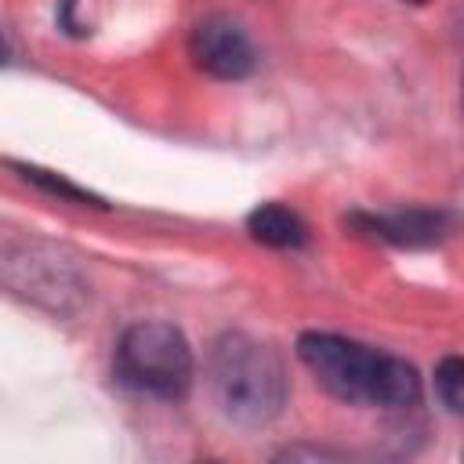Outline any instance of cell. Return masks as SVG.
<instances>
[{
  "label": "cell",
  "mask_w": 464,
  "mask_h": 464,
  "mask_svg": "<svg viewBox=\"0 0 464 464\" xmlns=\"http://www.w3.org/2000/svg\"><path fill=\"white\" fill-rule=\"evenodd\" d=\"M297 359L341 402L406 410L420 399V377L406 359L348 341L341 334H319V330L301 334Z\"/></svg>",
  "instance_id": "obj_1"
},
{
  "label": "cell",
  "mask_w": 464,
  "mask_h": 464,
  "mask_svg": "<svg viewBox=\"0 0 464 464\" xmlns=\"http://www.w3.org/2000/svg\"><path fill=\"white\" fill-rule=\"evenodd\" d=\"M210 388L228 420L261 428L283 413L290 381L272 344L250 334H221L210 344Z\"/></svg>",
  "instance_id": "obj_2"
},
{
  "label": "cell",
  "mask_w": 464,
  "mask_h": 464,
  "mask_svg": "<svg viewBox=\"0 0 464 464\" xmlns=\"http://www.w3.org/2000/svg\"><path fill=\"white\" fill-rule=\"evenodd\" d=\"M192 348L170 323L149 319L123 330L116 344V377L156 399H181L192 384Z\"/></svg>",
  "instance_id": "obj_3"
},
{
  "label": "cell",
  "mask_w": 464,
  "mask_h": 464,
  "mask_svg": "<svg viewBox=\"0 0 464 464\" xmlns=\"http://www.w3.org/2000/svg\"><path fill=\"white\" fill-rule=\"evenodd\" d=\"M0 283L54 312H65L69 297L83 294L76 272L62 257L36 254L33 246H0Z\"/></svg>",
  "instance_id": "obj_4"
},
{
  "label": "cell",
  "mask_w": 464,
  "mask_h": 464,
  "mask_svg": "<svg viewBox=\"0 0 464 464\" xmlns=\"http://www.w3.org/2000/svg\"><path fill=\"white\" fill-rule=\"evenodd\" d=\"M188 54L207 76L218 80H243L254 69V44L246 29L225 14H210L196 22L188 36Z\"/></svg>",
  "instance_id": "obj_5"
},
{
  "label": "cell",
  "mask_w": 464,
  "mask_h": 464,
  "mask_svg": "<svg viewBox=\"0 0 464 464\" xmlns=\"http://www.w3.org/2000/svg\"><path fill=\"white\" fill-rule=\"evenodd\" d=\"M352 225H359L366 236L392 243V246H435L450 232L446 210H395V214H355Z\"/></svg>",
  "instance_id": "obj_6"
},
{
  "label": "cell",
  "mask_w": 464,
  "mask_h": 464,
  "mask_svg": "<svg viewBox=\"0 0 464 464\" xmlns=\"http://www.w3.org/2000/svg\"><path fill=\"white\" fill-rule=\"evenodd\" d=\"M246 232L265 243V246H276V250H294V246H304L308 243V225L301 221L297 210L283 207V203H261L246 214Z\"/></svg>",
  "instance_id": "obj_7"
},
{
  "label": "cell",
  "mask_w": 464,
  "mask_h": 464,
  "mask_svg": "<svg viewBox=\"0 0 464 464\" xmlns=\"http://www.w3.org/2000/svg\"><path fill=\"white\" fill-rule=\"evenodd\" d=\"M4 167H11V170L22 178V181L36 185L40 192H47V196H54V199H65V203H76V207H105V199H102V196H94L91 188H83V185L69 181L65 174L47 170V167L22 163V160H4Z\"/></svg>",
  "instance_id": "obj_8"
},
{
  "label": "cell",
  "mask_w": 464,
  "mask_h": 464,
  "mask_svg": "<svg viewBox=\"0 0 464 464\" xmlns=\"http://www.w3.org/2000/svg\"><path fill=\"white\" fill-rule=\"evenodd\" d=\"M435 395L442 399V406L450 413L464 410V362H460V355H446L435 366Z\"/></svg>",
  "instance_id": "obj_9"
},
{
  "label": "cell",
  "mask_w": 464,
  "mask_h": 464,
  "mask_svg": "<svg viewBox=\"0 0 464 464\" xmlns=\"http://www.w3.org/2000/svg\"><path fill=\"white\" fill-rule=\"evenodd\" d=\"M4 62H7V44L0 40V65H4Z\"/></svg>",
  "instance_id": "obj_10"
},
{
  "label": "cell",
  "mask_w": 464,
  "mask_h": 464,
  "mask_svg": "<svg viewBox=\"0 0 464 464\" xmlns=\"http://www.w3.org/2000/svg\"><path fill=\"white\" fill-rule=\"evenodd\" d=\"M406 4H428V0H406Z\"/></svg>",
  "instance_id": "obj_11"
}]
</instances>
